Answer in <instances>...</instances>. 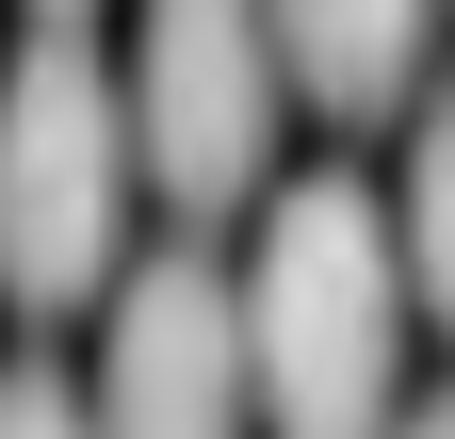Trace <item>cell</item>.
<instances>
[{
	"mask_svg": "<svg viewBox=\"0 0 455 439\" xmlns=\"http://www.w3.org/2000/svg\"><path fill=\"white\" fill-rule=\"evenodd\" d=\"M407 228L374 212V180H309L260 196V244H244V391L260 439H390L407 423Z\"/></svg>",
	"mask_w": 455,
	"mask_h": 439,
	"instance_id": "cell-1",
	"label": "cell"
},
{
	"mask_svg": "<svg viewBox=\"0 0 455 439\" xmlns=\"http://www.w3.org/2000/svg\"><path fill=\"white\" fill-rule=\"evenodd\" d=\"M131 196H147L131 82L98 66L82 17H49L17 66H0V293H17V309L114 293V260H131Z\"/></svg>",
	"mask_w": 455,
	"mask_h": 439,
	"instance_id": "cell-2",
	"label": "cell"
},
{
	"mask_svg": "<svg viewBox=\"0 0 455 439\" xmlns=\"http://www.w3.org/2000/svg\"><path fill=\"white\" fill-rule=\"evenodd\" d=\"M114 82H131L147 196H180L196 228H212V212H244V196H276V115H293L276 0H147Z\"/></svg>",
	"mask_w": 455,
	"mask_h": 439,
	"instance_id": "cell-3",
	"label": "cell"
},
{
	"mask_svg": "<svg viewBox=\"0 0 455 439\" xmlns=\"http://www.w3.org/2000/svg\"><path fill=\"white\" fill-rule=\"evenodd\" d=\"M82 407H98V439H260V391H244V277H228L212 244L131 260Z\"/></svg>",
	"mask_w": 455,
	"mask_h": 439,
	"instance_id": "cell-4",
	"label": "cell"
},
{
	"mask_svg": "<svg viewBox=\"0 0 455 439\" xmlns=\"http://www.w3.org/2000/svg\"><path fill=\"white\" fill-rule=\"evenodd\" d=\"M439 49V0H276V66H293V98H325L341 131H374L390 98L423 82Z\"/></svg>",
	"mask_w": 455,
	"mask_h": 439,
	"instance_id": "cell-5",
	"label": "cell"
},
{
	"mask_svg": "<svg viewBox=\"0 0 455 439\" xmlns=\"http://www.w3.org/2000/svg\"><path fill=\"white\" fill-rule=\"evenodd\" d=\"M390 228H407V293L455 325V98H439L423 147H407V212H390Z\"/></svg>",
	"mask_w": 455,
	"mask_h": 439,
	"instance_id": "cell-6",
	"label": "cell"
},
{
	"mask_svg": "<svg viewBox=\"0 0 455 439\" xmlns=\"http://www.w3.org/2000/svg\"><path fill=\"white\" fill-rule=\"evenodd\" d=\"M0 439H98V407H82L49 358H17V374H0Z\"/></svg>",
	"mask_w": 455,
	"mask_h": 439,
	"instance_id": "cell-7",
	"label": "cell"
},
{
	"mask_svg": "<svg viewBox=\"0 0 455 439\" xmlns=\"http://www.w3.org/2000/svg\"><path fill=\"white\" fill-rule=\"evenodd\" d=\"M390 439H455V391H439V407H407V423H390Z\"/></svg>",
	"mask_w": 455,
	"mask_h": 439,
	"instance_id": "cell-8",
	"label": "cell"
},
{
	"mask_svg": "<svg viewBox=\"0 0 455 439\" xmlns=\"http://www.w3.org/2000/svg\"><path fill=\"white\" fill-rule=\"evenodd\" d=\"M49 17H82V0H49Z\"/></svg>",
	"mask_w": 455,
	"mask_h": 439,
	"instance_id": "cell-9",
	"label": "cell"
}]
</instances>
